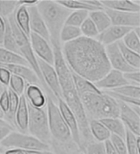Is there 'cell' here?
Returning a JSON list of instances; mask_svg holds the SVG:
<instances>
[{"instance_id": "cell-1", "label": "cell", "mask_w": 140, "mask_h": 154, "mask_svg": "<svg viewBox=\"0 0 140 154\" xmlns=\"http://www.w3.org/2000/svg\"><path fill=\"white\" fill-rule=\"evenodd\" d=\"M62 52L70 69L93 83L100 80L112 69L105 46L96 38L82 35L64 43Z\"/></svg>"}, {"instance_id": "cell-2", "label": "cell", "mask_w": 140, "mask_h": 154, "mask_svg": "<svg viewBox=\"0 0 140 154\" xmlns=\"http://www.w3.org/2000/svg\"><path fill=\"white\" fill-rule=\"evenodd\" d=\"M36 5L47 28L51 46H62L60 32L72 10L62 6L57 1H40Z\"/></svg>"}, {"instance_id": "cell-3", "label": "cell", "mask_w": 140, "mask_h": 154, "mask_svg": "<svg viewBox=\"0 0 140 154\" xmlns=\"http://www.w3.org/2000/svg\"><path fill=\"white\" fill-rule=\"evenodd\" d=\"M79 97L89 120L118 117L119 105L117 100L104 91L87 93Z\"/></svg>"}, {"instance_id": "cell-4", "label": "cell", "mask_w": 140, "mask_h": 154, "mask_svg": "<svg viewBox=\"0 0 140 154\" xmlns=\"http://www.w3.org/2000/svg\"><path fill=\"white\" fill-rule=\"evenodd\" d=\"M7 19L14 36L20 55L26 60L29 67L31 68L32 70L35 73L40 81L41 85L48 93V96H50L51 97L54 99L53 94L46 86L42 78L38 64L37 59L31 47L29 38L26 36L17 25L14 20V13L10 16Z\"/></svg>"}, {"instance_id": "cell-5", "label": "cell", "mask_w": 140, "mask_h": 154, "mask_svg": "<svg viewBox=\"0 0 140 154\" xmlns=\"http://www.w3.org/2000/svg\"><path fill=\"white\" fill-rule=\"evenodd\" d=\"M62 94L63 100L77 120L81 137L88 143L93 141V137L90 130L89 119L75 87L62 91Z\"/></svg>"}, {"instance_id": "cell-6", "label": "cell", "mask_w": 140, "mask_h": 154, "mask_svg": "<svg viewBox=\"0 0 140 154\" xmlns=\"http://www.w3.org/2000/svg\"><path fill=\"white\" fill-rule=\"evenodd\" d=\"M46 111L51 136L59 143H68L72 139L70 130L58 106L54 102V99L48 95L47 96Z\"/></svg>"}, {"instance_id": "cell-7", "label": "cell", "mask_w": 140, "mask_h": 154, "mask_svg": "<svg viewBox=\"0 0 140 154\" xmlns=\"http://www.w3.org/2000/svg\"><path fill=\"white\" fill-rule=\"evenodd\" d=\"M28 132L42 142L49 144L52 136L49 128L47 111L45 108H35L28 103Z\"/></svg>"}, {"instance_id": "cell-8", "label": "cell", "mask_w": 140, "mask_h": 154, "mask_svg": "<svg viewBox=\"0 0 140 154\" xmlns=\"http://www.w3.org/2000/svg\"><path fill=\"white\" fill-rule=\"evenodd\" d=\"M0 146L8 149H19L23 150H50L49 144L42 142L30 134L12 131L0 143Z\"/></svg>"}, {"instance_id": "cell-9", "label": "cell", "mask_w": 140, "mask_h": 154, "mask_svg": "<svg viewBox=\"0 0 140 154\" xmlns=\"http://www.w3.org/2000/svg\"><path fill=\"white\" fill-rule=\"evenodd\" d=\"M53 55V67L57 74L61 91L75 87L72 71L67 65L62 52V46H52Z\"/></svg>"}, {"instance_id": "cell-10", "label": "cell", "mask_w": 140, "mask_h": 154, "mask_svg": "<svg viewBox=\"0 0 140 154\" xmlns=\"http://www.w3.org/2000/svg\"><path fill=\"white\" fill-rule=\"evenodd\" d=\"M37 59L42 78L46 86L56 100L59 97L62 98L59 79L53 66L37 57Z\"/></svg>"}, {"instance_id": "cell-11", "label": "cell", "mask_w": 140, "mask_h": 154, "mask_svg": "<svg viewBox=\"0 0 140 154\" xmlns=\"http://www.w3.org/2000/svg\"><path fill=\"white\" fill-rule=\"evenodd\" d=\"M29 40L35 56L53 66L54 55L50 43L44 38L33 32L30 34Z\"/></svg>"}, {"instance_id": "cell-12", "label": "cell", "mask_w": 140, "mask_h": 154, "mask_svg": "<svg viewBox=\"0 0 140 154\" xmlns=\"http://www.w3.org/2000/svg\"><path fill=\"white\" fill-rule=\"evenodd\" d=\"M119 105L118 118L122 121L126 128L136 136L140 135V118L132 107L124 102L118 101Z\"/></svg>"}, {"instance_id": "cell-13", "label": "cell", "mask_w": 140, "mask_h": 154, "mask_svg": "<svg viewBox=\"0 0 140 154\" xmlns=\"http://www.w3.org/2000/svg\"><path fill=\"white\" fill-rule=\"evenodd\" d=\"M57 101L58 103V106L59 107L60 112L64 118V120L67 126L70 130L72 139L73 140L75 145L77 146L78 148L82 149L83 146L79 132V126L74 114L68 107L62 98L59 97L57 99Z\"/></svg>"}, {"instance_id": "cell-14", "label": "cell", "mask_w": 140, "mask_h": 154, "mask_svg": "<svg viewBox=\"0 0 140 154\" xmlns=\"http://www.w3.org/2000/svg\"><path fill=\"white\" fill-rule=\"evenodd\" d=\"M104 10L108 15L111 20V25L132 28L139 26V12L120 11L106 8H104Z\"/></svg>"}, {"instance_id": "cell-15", "label": "cell", "mask_w": 140, "mask_h": 154, "mask_svg": "<svg viewBox=\"0 0 140 154\" xmlns=\"http://www.w3.org/2000/svg\"><path fill=\"white\" fill-rule=\"evenodd\" d=\"M105 50L110 66L113 69L123 73L136 70L126 61L120 52L117 42L106 46Z\"/></svg>"}, {"instance_id": "cell-16", "label": "cell", "mask_w": 140, "mask_h": 154, "mask_svg": "<svg viewBox=\"0 0 140 154\" xmlns=\"http://www.w3.org/2000/svg\"><path fill=\"white\" fill-rule=\"evenodd\" d=\"M129 84L124 78L123 73L111 69L102 78L94 82L95 86L100 90H111Z\"/></svg>"}, {"instance_id": "cell-17", "label": "cell", "mask_w": 140, "mask_h": 154, "mask_svg": "<svg viewBox=\"0 0 140 154\" xmlns=\"http://www.w3.org/2000/svg\"><path fill=\"white\" fill-rule=\"evenodd\" d=\"M36 5L27 7L29 17V28L31 32L35 33L41 36L50 43V37L47 28Z\"/></svg>"}, {"instance_id": "cell-18", "label": "cell", "mask_w": 140, "mask_h": 154, "mask_svg": "<svg viewBox=\"0 0 140 154\" xmlns=\"http://www.w3.org/2000/svg\"><path fill=\"white\" fill-rule=\"evenodd\" d=\"M132 28L111 25L103 31L100 32L96 39L105 46L120 41Z\"/></svg>"}, {"instance_id": "cell-19", "label": "cell", "mask_w": 140, "mask_h": 154, "mask_svg": "<svg viewBox=\"0 0 140 154\" xmlns=\"http://www.w3.org/2000/svg\"><path fill=\"white\" fill-rule=\"evenodd\" d=\"M24 96L27 102L35 108H43L46 106L47 96L39 85L26 84Z\"/></svg>"}, {"instance_id": "cell-20", "label": "cell", "mask_w": 140, "mask_h": 154, "mask_svg": "<svg viewBox=\"0 0 140 154\" xmlns=\"http://www.w3.org/2000/svg\"><path fill=\"white\" fill-rule=\"evenodd\" d=\"M0 66L7 68L11 74L17 75L23 78L26 84L41 85L35 73L28 66L14 64H0Z\"/></svg>"}, {"instance_id": "cell-21", "label": "cell", "mask_w": 140, "mask_h": 154, "mask_svg": "<svg viewBox=\"0 0 140 154\" xmlns=\"http://www.w3.org/2000/svg\"><path fill=\"white\" fill-rule=\"evenodd\" d=\"M28 103L23 94L19 97V105L14 116V124L22 132H28Z\"/></svg>"}, {"instance_id": "cell-22", "label": "cell", "mask_w": 140, "mask_h": 154, "mask_svg": "<svg viewBox=\"0 0 140 154\" xmlns=\"http://www.w3.org/2000/svg\"><path fill=\"white\" fill-rule=\"evenodd\" d=\"M103 8L120 11L139 12V1H100Z\"/></svg>"}, {"instance_id": "cell-23", "label": "cell", "mask_w": 140, "mask_h": 154, "mask_svg": "<svg viewBox=\"0 0 140 154\" xmlns=\"http://www.w3.org/2000/svg\"><path fill=\"white\" fill-rule=\"evenodd\" d=\"M15 22L20 30L29 38L31 30L29 28V17L27 7L19 5L14 12Z\"/></svg>"}, {"instance_id": "cell-24", "label": "cell", "mask_w": 140, "mask_h": 154, "mask_svg": "<svg viewBox=\"0 0 140 154\" xmlns=\"http://www.w3.org/2000/svg\"><path fill=\"white\" fill-rule=\"evenodd\" d=\"M89 127L91 135L97 141L105 142L109 139L111 134L99 120H90Z\"/></svg>"}, {"instance_id": "cell-25", "label": "cell", "mask_w": 140, "mask_h": 154, "mask_svg": "<svg viewBox=\"0 0 140 154\" xmlns=\"http://www.w3.org/2000/svg\"><path fill=\"white\" fill-rule=\"evenodd\" d=\"M72 73L75 89L79 96L87 93H100L102 91L95 86L94 83L72 71Z\"/></svg>"}, {"instance_id": "cell-26", "label": "cell", "mask_w": 140, "mask_h": 154, "mask_svg": "<svg viewBox=\"0 0 140 154\" xmlns=\"http://www.w3.org/2000/svg\"><path fill=\"white\" fill-rule=\"evenodd\" d=\"M88 17L93 21L99 33L111 25V20L104 9L90 11Z\"/></svg>"}, {"instance_id": "cell-27", "label": "cell", "mask_w": 140, "mask_h": 154, "mask_svg": "<svg viewBox=\"0 0 140 154\" xmlns=\"http://www.w3.org/2000/svg\"><path fill=\"white\" fill-rule=\"evenodd\" d=\"M109 130L111 134H114L125 140L126 127L122 121L118 118H107L99 120Z\"/></svg>"}, {"instance_id": "cell-28", "label": "cell", "mask_w": 140, "mask_h": 154, "mask_svg": "<svg viewBox=\"0 0 140 154\" xmlns=\"http://www.w3.org/2000/svg\"><path fill=\"white\" fill-rule=\"evenodd\" d=\"M118 48L120 50L126 61L133 69L139 70L140 67V55L131 49L127 48L121 40L117 42Z\"/></svg>"}, {"instance_id": "cell-29", "label": "cell", "mask_w": 140, "mask_h": 154, "mask_svg": "<svg viewBox=\"0 0 140 154\" xmlns=\"http://www.w3.org/2000/svg\"><path fill=\"white\" fill-rule=\"evenodd\" d=\"M5 22V29L3 37V41L2 46L4 48L20 55L19 51L13 35L12 29L11 28L10 25L8 20V19H4ZM21 56V55H20Z\"/></svg>"}, {"instance_id": "cell-30", "label": "cell", "mask_w": 140, "mask_h": 154, "mask_svg": "<svg viewBox=\"0 0 140 154\" xmlns=\"http://www.w3.org/2000/svg\"><path fill=\"white\" fill-rule=\"evenodd\" d=\"M0 64H22L29 66L26 60L20 55L0 46Z\"/></svg>"}, {"instance_id": "cell-31", "label": "cell", "mask_w": 140, "mask_h": 154, "mask_svg": "<svg viewBox=\"0 0 140 154\" xmlns=\"http://www.w3.org/2000/svg\"><path fill=\"white\" fill-rule=\"evenodd\" d=\"M82 36V33L79 27L64 25L61 30L59 40L61 43H67L73 41Z\"/></svg>"}, {"instance_id": "cell-32", "label": "cell", "mask_w": 140, "mask_h": 154, "mask_svg": "<svg viewBox=\"0 0 140 154\" xmlns=\"http://www.w3.org/2000/svg\"><path fill=\"white\" fill-rule=\"evenodd\" d=\"M125 143L127 154H139L140 153V138L130 131L126 128Z\"/></svg>"}, {"instance_id": "cell-33", "label": "cell", "mask_w": 140, "mask_h": 154, "mask_svg": "<svg viewBox=\"0 0 140 154\" xmlns=\"http://www.w3.org/2000/svg\"><path fill=\"white\" fill-rule=\"evenodd\" d=\"M57 1L62 6L72 11L86 10L90 12L95 10H101L91 5L90 4L88 3L87 1Z\"/></svg>"}, {"instance_id": "cell-34", "label": "cell", "mask_w": 140, "mask_h": 154, "mask_svg": "<svg viewBox=\"0 0 140 154\" xmlns=\"http://www.w3.org/2000/svg\"><path fill=\"white\" fill-rule=\"evenodd\" d=\"M8 91L9 95V109L4 116L7 117V121L11 124V123H14V116L19 105L20 96L9 88H8Z\"/></svg>"}, {"instance_id": "cell-35", "label": "cell", "mask_w": 140, "mask_h": 154, "mask_svg": "<svg viewBox=\"0 0 140 154\" xmlns=\"http://www.w3.org/2000/svg\"><path fill=\"white\" fill-rule=\"evenodd\" d=\"M111 91H114L117 94L132 97L133 99L140 98V88L139 85H133L128 84L120 87L111 90Z\"/></svg>"}, {"instance_id": "cell-36", "label": "cell", "mask_w": 140, "mask_h": 154, "mask_svg": "<svg viewBox=\"0 0 140 154\" xmlns=\"http://www.w3.org/2000/svg\"><path fill=\"white\" fill-rule=\"evenodd\" d=\"M89 11L86 10H75L67 17L65 25L80 27L84 20L88 17Z\"/></svg>"}, {"instance_id": "cell-37", "label": "cell", "mask_w": 140, "mask_h": 154, "mask_svg": "<svg viewBox=\"0 0 140 154\" xmlns=\"http://www.w3.org/2000/svg\"><path fill=\"white\" fill-rule=\"evenodd\" d=\"M121 41L129 49L138 54L140 53L139 37L135 32L133 28L125 35Z\"/></svg>"}, {"instance_id": "cell-38", "label": "cell", "mask_w": 140, "mask_h": 154, "mask_svg": "<svg viewBox=\"0 0 140 154\" xmlns=\"http://www.w3.org/2000/svg\"><path fill=\"white\" fill-rule=\"evenodd\" d=\"M26 84V83L23 78L17 75L11 74L8 88L19 96H21L24 94Z\"/></svg>"}, {"instance_id": "cell-39", "label": "cell", "mask_w": 140, "mask_h": 154, "mask_svg": "<svg viewBox=\"0 0 140 154\" xmlns=\"http://www.w3.org/2000/svg\"><path fill=\"white\" fill-rule=\"evenodd\" d=\"M79 28L81 31L82 35L86 37L96 38L99 34L95 25L89 17L84 20Z\"/></svg>"}, {"instance_id": "cell-40", "label": "cell", "mask_w": 140, "mask_h": 154, "mask_svg": "<svg viewBox=\"0 0 140 154\" xmlns=\"http://www.w3.org/2000/svg\"><path fill=\"white\" fill-rule=\"evenodd\" d=\"M19 6V1H0V16L7 19Z\"/></svg>"}, {"instance_id": "cell-41", "label": "cell", "mask_w": 140, "mask_h": 154, "mask_svg": "<svg viewBox=\"0 0 140 154\" xmlns=\"http://www.w3.org/2000/svg\"><path fill=\"white\" fill-rule=\"evenodd\" d=\"M109 140L117 154H127L125 141L120 137L111 134Z\"/></svg>"}, {"instance_id": "cell-42", "label": "cell", "mask_w": 140, "mask_h": 154, "mask_svg": "<svg viewBox=\"0 0 140 154\" xmlns=\"http://www.w3.org/2000/svg\"><path fill=\"white\" fill-rule=\"evenodd\" d=\"M85 150L87 154H106L104 142H90L87 144Z\"/></svg>"}, {"instance_id": "cell-43", "label": "cell", "mask_w": 140, "mask_h": 154, "mask_svg": "<svg viewBox=\"0 0 140 154\" xmlns=\"http://www.w3.org/2000/svg\"><path fill=\"white\" fill-rule=\"evenodd\" d=\"M0 109L4 114H6L9 109V95L8 88L5 87L0 94Z\"/></svg>"}, {"instance_id": "cell-44", "label": "cell", "mask_w": 140, "mask_h": 154, "mask_svg": "<svg viewBox=\"0 0 140 154\" xmlns=\"http://www.w3.org/2000/svg\"><path fill=\"white\" fill-rule=\"evenodd\" d=\"M124 78L130 84L139 85L140 82V73L139 70H135L132 72L123 73Z\"/></svg>"}, {"instance_id": "cell-45", "label": "cell", "mask_w": 140, "mask_h": 154, "mask_svg": "<svg viewBox=\"0 0 140 154\" xmlns=\"http://www.w3.org/2000/svg\"><path fill=\"white\" fill-rule=\"evenodd\" d=\"M11 76V72L7 68L0 66V84L2 85L5 87L8 86Z\"/></svg>"}, {"instance_id": "cell-46", "label": "cell", "mask_w": 140, "mask_h": 154, "mask_svg": "<svg viewBox=\"0 0 140 154\" xmlns=\"http://www.w3.org/2000/svg\"><path fill=\"white\" fill-rule=\"evenodd\" d=\"M13 129L14 128L11 125H0V143L4 140Z\"/></svg>"}, {"instance_id": "cell-47", "label": "cell", "mask_w": 140, "mask_h": 154, "mask_svg": "<svg viewBox=\"0 0 140 154\" xmlns=\"http://www.w3.org/2000/svg\"><path fill=\"white\" fill-rule=\"evenodd\" d=\"M5 29V19L0 16V45H2Z\"/></svg>"}, {"instance_id": "cell-48", "label": "cell", "mask_w": 140, "mask_h": 154, "mask_svg": "<svg viewBox=\"0 0 140 154\" xmlns=\"http://www.w3.org/2000/svg\"><path fill=\"white\" fill-rule=\"evenodd\" d=\"M105 149H106V154H117L115 150L114 149V147L112 146L109 139L105 141L104 142Z\"/></svg>"}, {"instance_id": "cell-49", "label": "cell", "mask_w": 140, "mask_h": 154, "mask_svg": "<svg viewBox=\"0 0 140 154\" xmlns=\"http://www.w3.org/2000/svg\"><path fill=\"white\" fill-rule=\"evenodd\" d=\"M26 154H55L50 150H25Z\"/></svg>"}, {"instance_id": "cell-50", "label": "cell", "mask_w": 140, "mask_h": 154, "mask_svg": "<svg viewBox=\"0 0 140 154\" xmlns=\"http://www.w3.org/2000/svg\"><path fill=\"white\" fill-rule=\"evenodd\" d=\"M4 154H26L25 150L19 149H8Z\"/></svg>"}, {"instance_id": "cell-51", "label": "cell", "mask_w": 140, "mask_h": 154, "mask_svg": "<svg viewBox=\"0 0 140 154\" xmlns=\"http://www.w3.org/2000/svg\"><path fill=\"white\" fill-rule=\"evenodd\" d=\"M0 125H11L7 121H6V120H5L4 119L0 117Z\"/></svg>"}, {"instance_id": "cell-52", "label": "cell", "mask_w": 140, "mask_h": 154, "mask_svg": "<svg viewBox=\"0 0 140 154\" xmlns=\"http://www.w3.org/2000/svg\"><path fill=\"white\" fill-rule=\"evenodd\" d=\"M56 154H79L75 152H63V151H59L58 150Z\"/></svg>"}, {"instance_id": "cell-53", "label": "cell", "mask_w": 140, "mask_h": 154, "mask_svg": "<svg viewBox=\"0 0 140 154\" xmlns=\"http://www.w3.org/2000/svg\"><path fill=\"white\" fill-rule=\"evenodd\" d=\"M5 88V87H4L3 85H2L0 84V94H1V93L3 91V90H4Z\"/></svg>"}, {"instance_id": "cell-54", "label": "cell", "mask_w": 140, "mask_h": 154, "mask_svg": "<svg viewBox=\"0 0 140 154\" xmlns=\"http://www.w3.org/2000/svg\"><path fill=\"white\" fill-rule=\"evenodd\" d=\"M0 117L4 119V114H3V112L1 111V109H0Z\"/></svg>"}, {"instance_id": "cell-55", "label": "cell", "mask_w": 140, "mask_h": 154, "mask_svg": "<svg viewBox=\"0 0 140 154\" xmlns=\"http://www.w3.org/2000/svg\"><path fill=\"white\" fill-rule=\"evenodd\" d=\"M1 151V146H0V152Z\"/></svg>"}]
</instances>
